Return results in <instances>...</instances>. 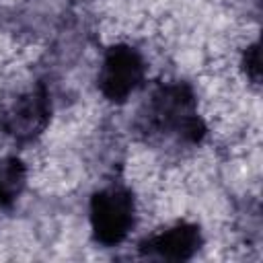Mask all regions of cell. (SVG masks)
I'll return each mask as SVG.
<instances>
[{
    "instance_id": "cell-2",
    "label": "cell",
    "mask_w": 263,
    "mask_h": 263,
    "mask_svg": "<svg viewBox=\"0 0 263 263\" xmlns=\"http://www.w3.org/2000/svg\"><path fill=\"white\" fill-rule=\"evenodd\" d=\"M51 119V101L43 82L0 101V129L18 144L39 138Z\"/></svg>"
},
{
    "instance_id": "cell-5",
    "label": "cell",
    "mask_w": 263,
    "mask_h": 263,
    "mask_svg": "<svg viewBox=\"0 0 263 263\" xmlns=\"http://www.w3.org/2000/svg\"><path fill=\"white\" fill-rule=\"evenodd\" d=\"M203 245V236L197 224L177 222L164 230L154 232L138 245L140 255L166 259V261H187Z\"/></svg>"
},
{
    "instance_id": "cell-6",
    "label": "cell",
    "mask_w": 263,
    "mask_h": 263,
    "mask_svg": "<svg viewBox=\"0 0 263 263\" xmlns=\"http://www.w3.org/2000/svg\"><path fill=\"white\" fill-rule=\"evenodd\" d=\"M27 185V166L16 156L0 158V210L10 208Z\"/></svg>"
},
{
    "instance_id": "cell-3",
    "label": "cell",
    "mask_w": 263,
    "mask_h": 263,
    "mask_svg": "<svg viewBox=\"0 0 263 263\" xmlns=\"http://www.w3.org/2000/svg\"><path fill=\"white\" fill-rule=\"evenodd\" d=\"M90 230L103 247L121 245L136 224V199L123 185H109L90 195Z\"/></svg>"
},
{
    "instance_id": "cell-1",
    "label": "cell",
    "mask_w": 263,
    "mask_h": 263,
    "mask_svg": "<svg viewBox=\"0 0 263 263\" xmlns=\"http://www.w3.org/2000/svg\"><path fill=\"white\" fill-rule=\"evenodd\" d=\"M134 129L148 144L195 146L205 138V123L197 113V99L191 84L183 80L160 82L140 107Z\"/></svg>"
},
{
    "instance_id": "cell-7",
    "label": "cell",
    "mask_w": 263,
    "mask_h": 263,
    "mask_svg": "<svg viewBox=\"0 0 263 263\" xmlns=\"http://www.w3.org/2000/svg\"><path fill=\"white\" fill-rule=\"evenodd\" d=\"M242 70L245 74L251 78V82L259 84L261 80V49H259V41L251 43L245 51H242Z\"/></svg>"
},
{
    "instance_id": "cell-4",
    "label": "cell",
    "mask_w": 263,
    "mask_h": 263,
    "mask_svg": "<svg viewBox=\"0 0 263 263\" xmlns=\"http://www.w3.org/2000/svg\"><path fill=\"white\" fill-rule=\"evenodd\" d=\"M146 78V62L142 53L127 43L111 45L101 62L97 86L101 95L115 105L125 103Z\"/></svg>"
}]
</instances>
